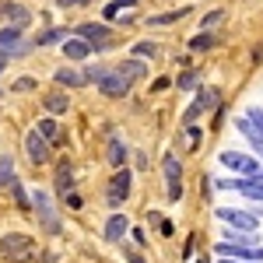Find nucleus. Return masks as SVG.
<instances>
[{
  "instance_id": "obj_5",
  "label": "nucleus",
  "mask_w": 263,
  "mask_h": 263,
  "mask_svg": "<svg viewBox=\"0 0 263 263\" xmlns=\"http://www.w3.org/2000/svg\"><path fill=\"white\" fill-rule=\"evenodd\" d=\"M162 176H165V197L172 203H179L186 190H182V158L176 151H168L162 158Z\"/></svg>"
},
{
  "instance_id": "obj_21",
  "label": "nucleus",
  "mask_w": 263,
  "mask_h": 263,
  "mask_svg": "<svg viewBox=\"0 0 263 263\" xmlns=\"http://www.w3.org/2000/svg\"><path fill=\"white\" fill-rule=\"evenodd\" d=\"M193 102L200 105L203 112H214V109L221 105V88H214V84H200V88L193 91Z\"/></svg>"
},
{
  "instance_id": "obj_36",
  "label": "nucleus",
  "mask_w": 263,
  "mask_h": 263,
  "mask_svg": "<svg viewBox=\"0 0 263 263\" xmlns=\"http://www.w3.org/2000/svg\"><path fill=\"white\" fill-rule=\"evenodd\" d=\"M57 7H60V11H70V7H81V4H78V0H57Z\"/></svg>"
},
{
  "instance_id": "obj_10",
  "label": "nucleus",
  "mask_w": 263,
  "mask_h": 263,
  "mask_svg": "<svg viewBox=\"0 0 263 263\" xmlns=\"http://www.w3.org/2000/svg\"><path fill=\"white\" fill-rule=\"evenodd\" d=\"M214 253L218 256H235V260H253L263 263V246H242V242H214Z\"/></svg>"
},
{
  "instance_id": "obj_45",
  "label": "nucleus",
  "mask_w": 263,
  "mask_h": 263,
  "mask_svg": "<svg viewBox=\"0 0 263 263\" xmlns=\"http://www.w3.org/2000/svg\"><path fill=\"white\" fill-rule=\"evenodd\" d=\"M256 179H260V182H263V162H260V168H256Z\"/></svg>"
},
{
  "instance_id": "obj_41",
  "label": "nucleus",
  "mask_w": 263,
  "mask_h": 263,
  "mask_svg": "<svg viewBox=\"0 0 263 263\" xmlns=\"http://www.w3.org/2000/svg\"><path fill=\"white\" fill-rule=\"evenodd\" d=\"M218 263H253V260H235V256H221Z\"/></svg>"
},
{
  "instance_id": "obj_23",
  "label": "nucleus",
  "mask_w": 263,
  "mask_h": 263,
  "mask_svg": "<svg viewBox=\"0 0 263 263\" xmlns=\"http://www.w3.org/2000/svg\"><path fill=\"white\" fill-rule=\"evenodd\" d=\"M235 193H242L249 203H263V182L256 176H239V190Z\"/></svg>"
},
{
  "instance_id": "obj_19",
  "label": "nucleus",
  "mask_w": 263,
  "mask_h": 263,
  "mask_svg": "<svg viewBox=\"0 0 263 263\" xmlns=\"http://www.w3.org/2000/svg\"><path fill=\"white\" fill-rule=\"evenodd\" d=\"M35 130H39L46 141L53 144V147H63L67 144V134L60 130V123H57V116H42L39 123H35Z\"/></svg>"
},
{
  "instance_id": "obj_30",
  "label": "nucleus",
  "mask_w": 263,
  "mask_h": 263,
  "mask_svg": "<svg viewBox=\"0 0 263 263\" xmlns=\"http://www.w3.org/2000/svg\"><path fill=\"white\" fill-rule=\"evenodd\" d=\"M14 176H18V172H14V158H11V155H0V190H7Z\"/></svg>"
},
{
  "instance_id": "obj_28",
  "label": "nucleus",
  "mask_w": 263,
  "mask_h": 263,
  "mask_svg": "<svg viewBox=\"0 0 263 263\" xmlns=\"http://www.w3.org/2000/svg\"><path fill=\"white\" fill-rule=\"evenodd\" d=\"M176 88H179V91H197V88H200V70H179V74H176Z\"/></svg>"
},
{
  "instance_id": "obj_14",
  "label": "nucleus",
  "mask_w": 263,
  "mask_h": 263,
  "mask_svg": "<svg viewBox=\"0 0 263 263\" xmlns=\"http://www.w3.org/2000/svg\"><path fill=\"white\" fill-rule=\"evenodd\" d=\"M53 84H57V88H67V91H74V88H88L84 67H74V63L57 67V70H53Z\"/></svg>"
},
{
  "instance_id": "obj_16",
  "label": "nucleus",
  "mask_w": 263,
  "mask_h": 263,
  "mask_svg": "<svg viewBox=\"0 0 263 263\" xmlns=\"http://www.w3.org/2000/svg\"><path fill=\"white\" fill-rule=\"evenodd\" d=\"M0 18L4 25H18V28H28L32 25V11L18 4V0H0Z\"/></svg>"
},
{
  "instance_id": "obj_47",
  "label": "nucleus",
  "mask_w": 263,
  "mask_h": 263,
  "mask_svg": "<svg viewBox=\"0 0 263 263\" xmlns=\"http://www.w3.org/2000/svg\"><path fill=\"white\" fill-rule=\"evenodd\" d=\"M256 158H263V147H260V155H256Z\"/></svg>"
},
{
  "instance_id": "obj_33",
  "label": "nucleus",
  "mask_w": 263,
  "mask_h": 263,
  "mask_svg": "<svg viewBox=\"0 0 263 263\" xmlns=\"http://www.w3.org/2000/svg\"><path fill=\"white\" fill-rule=\"evenodd\" d=\"M35 88H39V81H35V78H18V81L11 84V91H14V95H25V91H35Z\"/></svg>"
},
{
  "instance_id": "obj_38",
  "label": "nucleus",
  "mask_w": 263,
  "mask_h": 263,
  "mask_svg": "<svg viewBox=\"0 0 263 263\" xmlns=\"http://www.w3.org/2000/svg\"><path fill=\"white\" fill-rule=\"evenodd\" d=\"M162 221H165V218L158 214V211H151V214H147V224H162Z\"/></svg>"
},
{
  "instance_id": "obj_32",
  "label": "nucleus",
  "mask_w": 263,
  "mask_h": 263,
  "mask_svg": "<svg viewBox=\"0 0 263 263\" xmlns=\"http://www.w3.org/2000/svg\"><path fill=\"white\" fill-rule=\"evenodd\" d=\"M105 70H109L105 63H88V67H84V78H88V84H99L102 78H105Z\"/></svg>"
},
{
  "instance_id": "obj_24",
  "label": "nucleus",
  "mask_w": 263,
  "mask_h": 263,
  "mask_svg": "<svg viewBox=\"0 0 263 263\" xmlns=\"http://www.w3.org/2000/svg\"><path fill=\"white\" fill-rule=\"evenodd\" d=\"M182 18H190V7H176V11H162V14H151L147 28H165V25H179Z\"/></svg>"
},
{
  "instance_id": "obj_18",
  "label": "nucleus",
  "mask_w": 263,
  "mask_h": 263,
  "mask_svg": "<svg viewBox=\"0 0 263 263\" xmlns=\"http://www.w3.org/2000/svg\"><path fill=\"white\" fill-rule=\"evenodd\" d=\"M105 162L109 168H123V165L130 162V147L123 141L120 134H109V144H105Z\"/></svg>"
},
{
  "instance_id": "obj_22",
  "label": "nucleus",
  "mask_w": 263,
  "mask_h": 263,
  "mask_svg": "<svg viewBox=\"0 0 263 263\" xmlns=\"http://www.w3.org/2000/svg\"><path fill=\"white\" fill-rule=\"evenodd\" d=\"M70 35V28H60V25H49V28H42L39 35H35V49H49V46H60L63 39Z\"/></svg>"
},
{
  "instance_id": "obj_39",
  "label": "nucleus",
  "mask_w": 263,
  "mask_h": 263,
  "mask_svg": "<svg viewBox=\"0 0 263 263\" xmlns=\"http://www.w3.org/2000/svg\"><path fill=\"white\" fill-rule=\"evenodd\" d=\"M158 232H162L165 239H168V235H172V221H162V224H158Z\"/></svg>"
},
{
  "instance_id": "obj_3",
  "label": "nucleus",
  "mask_w": 263,
  "mask_h": 263,
  "mask_svg": "<svg viewBox=\"0 0 263 263\" xmlns=\"http://www.w3.org/2000/svg\"><path fill=\"white\" fill-rule=\"evenodd\" d=\"M0 53H4L7 60H25L28 53H35V42L25 39V28L4 25V28H0Z\"/></svg>"
},
{
  "instance_id": "obj_8",
  "label": "nucleus",
  "mask_w": 263,
  "mask_h": 263,
  "mask_svg": "<svg viewBox=\"0 0 263 263\" xmlns=\"http://www.w3.org/2000/svg\"><path fill=\"white\" fill-rule=\"evenodd\" d=\"M214 214H218L221 224L235 228V232H256V224H260V218L253 211H242V207H218Z\"/></svg>"
},
{
  "instance_id": "obj_44",
  "label": "nucleus",
  "mask_w": 263,
  "mask_h": 263,
  "mask_svg": "<svg viewBox=\"0 0 263 263\" xmlns=\"http://www.w3.org/2000/svg\"><path fill=\"white\" fill-rule=\"evenodd\" d=\"M253 214H256V218H263V203H256V207H253Z\"/></svg>"
},
{
  "instance_id": "obj_27",
  "label": "nucleus",
  "mask_w": 263,
  "mask_h": 263,
  "mask_svg": "<svg viewBox=\"0 0 263 263\" xmlns=\"http://www.w3.org/2000/svg\"><path fill=\"white\" fill-rule=\"evenodd\" d=\"M186 46H190V53H197V57H200V53H211V49L218 46V35H214V32H203V28H200V32L186 42Z\"/></svg>"
},
{
  "instance_id": "obj_40",
  "label": "nucleus",
  "mask_w": 263,
  "mask_h": 263,
  "mask_svg": "<svg viewBox=\"0 0 263 263\" xmlns=\"http://www.w3.org/2000/svg\"><path fill=\"white\" fill-rule=\"evenodd\" d=\"M134 158H137V162H134V165H137V168H141V172H144V168H147V155H134Z\"/></svg>"
},
{
  "instance_id": "obj_34",
  "label": "nucleus",
  "mask_w": 263,
  "mask_h": 263,
  "mask_svg": "<svg viewBox=\"0 0 263 263\" xmlns=\"http://www.w3.org/2000/svg\"><path fill=\"white\" fill-rule=\"evenodd\" d=\"M246 116L253 120V126H256V134H260V137H263V105H253V109H249Z\"/></svg>"
},
{
  "instance_id": "obj_1",
  "label": "nucleus",
  "mask_w": 263,
  "mask_h": 263,
  "mask_svg": "<svg viewBox=\"0 0 263 263\" xmlns=\"http://www.w3.org/2000/svg\"><path fill=\"white\" fill-rule=\"evenodd\" d=\"M32 218H35L42 235H60L63 232V218H60V207H57V197L49 190H42V186L32 190Z\"/></svg>"
},
{
  "instance_id": "obj_25",
  "label": "nucleus",
  "mask_w": 263,
  "mask_h": 263,
  "mask_svg": "<svg viewBox=\"0 0 263 263\" xmlns=\"http://www.w3.org/2000/svg\"><path fill=\"white\" fill-rule=\"evenodd\" d=\"M137 4H141V0H109V4L102 7V21H109V25H112V21H120L123 11H134Z\"/></svg>"
},
{
  "instance_id": "obj_12",
  "label": "nucleus",
  "mask_w": 263,
  "mask_h": 263,
  "mask_svg": "<svg viewBox=\"0 0 263 263\" xmlns=\"http://www.w3.org/2000/svg\"><path fill=\"white\" fill-rule=\"evenodd\" d=\"M130 235V218L123 214V211H112L109 218H105V228H102V239L109 246H120L123 239Z\"/></svg>"
},
{
  "instance_id": "obj_20",
  "label": "nucleus",
  "mask_w": 263,
  "mask_h": 263,
  "mask_svg": "<svg viewBox=\"0 0 263 263\" xmlns=\"http://www.w3.org/2000/svg\"><path fill=\"white\" fill-rule=\"evenodd\" d=\"M116 70H120V74H123V78H126L130 84H137V81H144V78H147V60H137V57H123Z\"/></svg>"
},
{
  "instance_id": "obj_29",
  "label": "nucleus",
  "mask_w": 263,
  "mask_h": 263,
  "mask_svg": "<svg viewBox=\"0 0 263 263\" xmlns=\"http://www.w3.org/2000/svg\"><path fill=\"white\" fill-rule=\"evenodd\" d=\"M130 57H137V60H155L158 57V42L155 39H141L130 46Z\"/></svg>"
},
{
  "instance_id": "obj_37",
  "label": "nucleus",
  "mask_w": 263,
  "mask_h": 263,
  "mask_svg": "<svg viewBox=\"0 0 263 263\" xmlns=\"http://www.w3.org/2000/svg\"><path fill=\"white\" fill-rule=\"evenodd\" d=\"M63 203H67V207H74V211H78V207H81V197H78V193H70V197H67V200H63Z\"/></svg>"
},
{
  "instance_id": "obj_2",
  "label": "nucleus",
  "mask_w": 263,
  "mask_h": 263,
  "mask_svg": "<svg viewBox=\"0 0 263 263\" xmlns=\"http://www.w3.org/2000/svg\"><path fill=\"white\" fill-rule=\"evenodd\" d=\"M70 32L91 42L95 57H99V53H109V49L116 46V28H112L109 21H81V25H78V28H70Z\"/></svg>"
},
{
  "instance_id": "obj_15",
  "label": "nucleus",
  "mask_w": 263,
  "mask_h": 263,
  "mask_svg": "<svg viewBox=\"0 0 263 263\" xmlns=\"http://www.w3.org/2000/svg\"><path fill=\"white\" fill-rule=\"evenodd\" d=\"M53 186H57V197L67 200L70 193H78V179H74V168H70V158H63L53 172Z\"/></svg>"
},
{
  "instance_id": "obj_11",
  "label": "nucleus",
  "mask_w": 263,
  "mask_h": 263,
  "mask_svg": "<svg viewBox=\"0 0 263 263\" xmlns=\"http://www.w3.org/2000/svg\"><path fill=\"white\" fill-rule=\"evenodd\" d=\"M95 88H99V91L105 95V99H126L134 84H130V81H126V78L120 74V70L112 67V70H105V78H102V81L95 84Z\"/></svg>"
},
{
  "instance_id": "obj_17",
  "label": "nucleus",
  "mask_w": 263,
  "mask_h": 263,
  "mask_svg": "<svg viewBox=\"0 0 263 263\" xmlns=\"http://www.w3.org/2000/svg\"><path fill=\"white\" fill-rule=\"evenodd\" d=\"M42 109H46V116H67V112H70V91H67V88L46 91V95H42Z\"/></svg>"
},
{
  "instance_id": "obj_46",
  "label": "nucleus",
  "mask_w": 263,
  "mask_h": 263,
  "mask_svg": "<svg viewBox=\"0 0 263 263\" xmlns=\"http://www.w3.org/2000/svg\"><path fill=\"white\" fill-rule=\"evenodd\" d=\"M78 4H81V7H88V4H95V0H78Z\"/></svg>"
},
{
  "instance_id": "obj_6",
  "label": "nucleus",
  "mask_w": 263,
  "mask_h": 263,
  "mask_svg": "<svg viewBox=\"0 0 263 263\" xmlns=\"http://www.w3.org/2000/svg\"><path fill=\"white\" fill-rule=\"evenodd\" d=\"M53 151H57V147L46 141L39 130H35V126H32V130L25 134V158L35 165V168H42V165H49V162H53Z\"/></svg>"
},
{
  "instance_id": "obj_7",
  "label": "nucleus",
  "mask_w": 263,
  "mask_h": 263,
  "mask_svg": "<svg viewBox=\"0 0 263 263\" xmlns=\"http://www.w3.org/2000/svg\"><path fill=\"white\" fill-rule=\"evenodd\" d=\"M218 162L232 176H256V168H260V158L256 155H246V151H235V147H224L221 155H218Z\"/></svg>"
},
{
  "instance_id": "obj_43",
  "label": "nucleus",
  "mask_w": 263,
  "mask_h": 263,
  "mask_svg": "<svg viewBox=\"0 0 263 263\" xmlns=\"http://www.w3.org/2000/svg\"><path fill=\"white\" fill-rule=\"evenodd\" d=\"M126 260H130V263H144L141 256H137V253H126Z\"/></svg>"
},
{
  "instance_id": "obj_42",
  "label": "nucleus",
  "mask_w": 263,
  "mask_h": 263,
  "mask_svg": "<svg viewBox=\"0 0 263 263\" xmlns=\"http://www.w3.org/2000/svg\"><path fill=\"white\" fill-rule=\"evenodd\" d=\"M7 63H11V60H7V57L0 53V78H4V70H7Z\"/></svg>"
},
{
  "instance_id": "obj_35",
  "label": "nucleus",
  "mask_w": 263,
  "mask_h": 263,
  "mask_svg": "<svg viewBox=\"0 0 263 263\" xmlns=\"http://www.w3.org/2000/svg\"><path fill=\"white\" fill-rule=\"evenodd\" d=\"M130 235H134V242H137V246H147V235H144V228H130Z\"/></svg>"
},
{
  "instance_id": "obj_13",
  "label": "nucleus",
  "mask_w": 263,
  "mask_h": 263,
  "mask_svg": "<svg viewBox=\"0 0 263 263\" xmlns=\"http://www.w3.org/2000/svg\"><path fill=\"white\" fill-rule=\"evenodd\" d=\"M60 49H63V57H67V63H84V60H91V57H95L91 42L81 39V35H74V32L60 42Z\"/></svg>"
},
{
  "instance_id": "obj_9",
  "label": "nucleus",
  "mask_w": 263,
  "mask_h": 263,
  "mask_svg": "<svg viewBox=\"0 0 263 263\" xmlns=\"http://www.w3.org/2000/svg\"><path fill=\"white\" fill-rule=\"evenodd\" d=\"M32 235H21V232H11V235H4L0 239V256H11V260H25V256H32Z\"/></svg>"
},
{
  "instance_id": "obj_4",
  "label": "nucleus",
  "mask_w": 263,
  "mask_h": 263,
  "mask_svg": "<svg viewBox=\"0 0 263 263\" xmlns=\"http://www.w3.org/2000/svg\"><path fill=\"white\" fill-rule=\"evenodd\" d=\"M130 193H134V172L123 165V168L112 172V179H109V186H105V200H109L112 211H123V203L130 200Z\"/></svg>"
},
{
  "instance_id": "obj_26",
  "label": "nucleus",
  "mask_w": 263,
  "mask_h": 263,
  "mask_svg": "<svg viewBox=\"0 0 263 263\" xmlns=\"http://www.w3.org/2000/svg\"><path fill=\"white\" fill-rule=\"evenodd\" d=\"M7 193H11V200H14V207H18V211H32V193L25 190V182H21L18 176L11 179V186H7Z\"/></svg>"
},
{
  "instance_id": "obj_31",
  "label": "nucleus",
  "mask_w": 263,
  "mask_h": 263,
  "mask_svg": "<svg viewBox=\"0 0 263 263\" xmlns=\"http://www.w3.org/2000/svg\"><path fill=\"white\" fill-rule=\"evenodd\" d=\"M221 21H224V11H207V14L200 18V28H203V32H214Z\"/></svg>"
}]
</instances>
